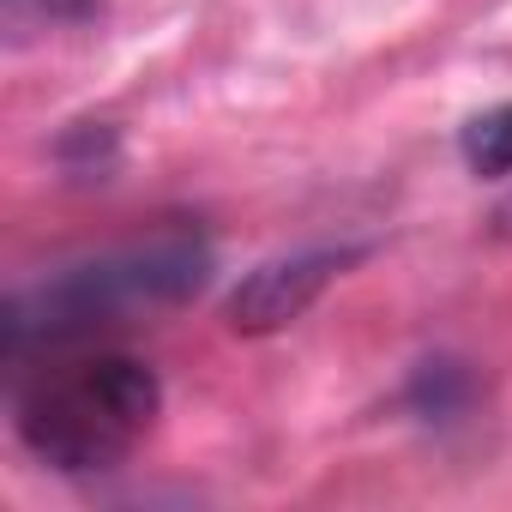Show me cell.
I'll return each instance as SVG.
<instances>
[{"mask_svg":"<svg viewBox=\"0 0 512 512\" xmlns=\"http://www.w3.org/2000/svg\"><path fill=\"white\" fill-rule=\"evenodd\" d=\"M458 151H464L470 175H482V181H500V175H512V103H500V109L476 115V121L464 127Z\"/></svg>","mask_w":512,"mask_h":512,"instance_id":"5b68a950","label":"cell"},{"mask_svg":"<svg viewBox=\"0 0 512 512\" xmlns=\"http://www.w3.org/2000/svg\"><path fill=\"white\" fill-rule=\"evenodd\" d=\"M470 398H476V374H470V362H452V356L422 362L404 386V404L422 422H452L458 410H470Z\"/></svg>","mask_w":512,"mask_h":512,"instance_id":"277c9868","label":"cell"},{"mask_svg":"<svg viewBox=\"0 0 512 512\" xmlns=\"http://www.w3.org/2000/svg\"><path fill=\"white\" fill-rule=\"evenodd\" d=\"M362 260V247H308V253H290V260H272L260 272H247L241 290L229 296V326L260 338V332H284L290 320H302L326 284Z\"/></svg>","mask_w":512,"mask_h":512,"instance_id":"3957f363","label":"cell"},{"mask_svg":"<svg viewBox=\"0 0 512 512\" xmlns=\"http://www.w3.org/2000/svg\"><path fill=\"white\" fill-rule=\"evenodd\" d=\"M205 278H211V247L193 229H163L151 241L61 266L55 278L19 290L0 314V350H7V362L73 350L109 326L187 302Z\"/></svg>","mask_w":512,"mask_h":512,"instance_id":"6da1fadb","label":"cell"},{"mask_svg":"<svg viewBox=\"0 0 512 512\" xmlns=\"http://www.w3.org/2000/svg\"><path fill=\"white\" fill-rule=\"evenodd\" d=\"M163 386L139 356H79L19 392V440L61 476L115 470L157 422Z\"/></svg>","mask_w":512,"mask_h":512,"instance_id":"7a4b0ae2","label":"cell"},{"mask_svg":"<svg viewBox=\"0 0 512 512\" xmlns=\"http://www.w3.org/2000/svg\"><path fill=\"white\" fill-rule=\"evenodd\" d=\"M7 7H13V19H19V13H37V19H49V25H85L103 0H7Z\"/></svg>","mask_w":512,"mask_h":512,"instance_id":"52a82bcc","label":"cell"},{"mask_svg":"<svg viewBox=\"0 0 512 512\" xmlns=\"http://www.w3.org/2000/svg\"><path fill=\"white\" fill-rule=\"evenodd\" d=\"M55 151H61L67 169H79V175H103V169L115 163V127H103V121H79Z\"/></svg>","mask_w":512,"mask_h":512,"instance_id":"8992f818","label":"cell"}]
</instances>
